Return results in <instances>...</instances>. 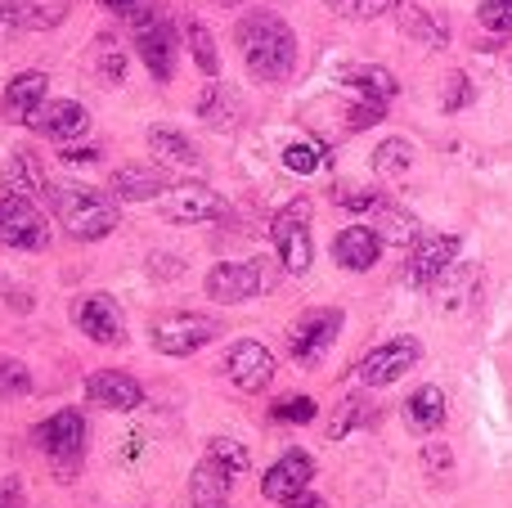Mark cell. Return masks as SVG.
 Instances as JSON below:
<instances>
[{"instance_id": "cell-1", "label": "cell", "mask_w": 512, "mask_h": 508, "mask_svg": "<svg viewBox=\"0 0 512 508\" xmlns=\"http://www.w3.org/2000/svg\"><path fill=\"white\" fill-rule=\"evenodd\" d=\"M234 41H239L248 72L265 86L288 81L297 68V32L279 14H243L234 27Z\"/></svg>"}, {"instance_id": "cell-2", "label": "cell", "mask_w": 512, "mask_h": 508, "mask_svg": "<svg viewBox=\"0 0 512 508\" xmlns=\"http://www.w3.org/2000/svg\"><path fill=\"white\" fill-rule=\"evenodd\" d=\"M50 207L77 243H99L117 230V203L90 185H72V180L50 185Z\"/></svg>"}, {"instance_id": "cell-3", "label": "cell", "mask_w": 512, "mask_h": 508, "mask_svg": "<svg viewBox=\"0 0 512 508\" xmlns=\"http://www.w3.org/2000/svg\"><path fill=\"white\" fill-rule=\"evenodd\" d=\"M216 333H221V324L212 320V315H198V311H171V315H158V320L149 324V342L158 356H194V351H203L207 342H216Z\"/></svg>"}, {"instance_id": "cell-4", "label": "cell", "mask_w": 512, "mask_h": 508, "mask_svg": "<svg viewBox=\"0 0 512 508\" xmlns=\"http://www.w3.org/2000/svg\"><path fill=\"white\" fill-rule=\"evenodd\" d=\"M32 441H36V450L59 468V477H72L81 464V450H86V419H81L77 410H59L36 423Z\"/></svg>"}, {"instance_id": "cell-5", "label": "cell", "mask_w": 512, "mask_h": 508, "mask_svg": "<svg viewBox=\"0 0 512 508\" xmlns=\"http://www.w3.org/2000/svg\"><path fill=\"white\" fill-rule=\"evenodd\" d=\"M131 27H135V50H140L149 77L153 81L176 77V27H171V18H162L153 5H140L131 14Z\"/></svg>"}, {"instance_id": "cell-6", "label": "cell", "mask_w": 512, "mask_h": 508, "mask_svg": "<svg viewBox=\"0 0 512 508\" xmlns=\"http://www.w3.org/2000/svg\"><path fill=\"white\" fill-rule=\"evenodd\" d=\"M270 239H274V252H279V266L288 275H306L315 266V239H310V203L297 198L288 203L270 225Z\"/></svg>"}, {"instance_id": "cell-7", "label": "cell", "mask_w": 512, "mask_h": 508, "mask_svg": "<svg viewBox=\"0 0 512 508\" xmlns=\"http://www.w3.org/2000/svg\"><path fill=\"white\" fill-rule=\"evenodd\" d=\"M337 333H342V311H337V306H315V311H306L288 333L292 360H297L301 369H315L319 360L328 356V347L337 342Z\"/></svg>"}, {"instance_id": "cell-8", "label": "cell", "mask_w": 512, "mask_h": 508, "mask_svg": "<svg viewBox=\"0 0 512 508\" xmlns=\"http://www.w3.org/2000/svg\"><path fill=\"white\" fill-rule=\"evenodd\" d=\"M0 243L14 252H41L50 243V225L32 198L0 194Z\"/></svg>"}, {"instance_id": "cell-9", "label": "cell", "mask_w": 512, "mask_h": 508, "mask_svg": "<svg viewBox=\"0 0 512 508\" xmlns=\"http://www.w3.org/2000/svg\"><path fill=\"white\" fill-rule=\"evenodd\" d=\"M418 360H423V342L418 338H391V342H382V347H373L369 356L355 365V378H360L364 387H391V383H400Z\"/></svg>"}, {"instance_id": "cell-10", "label": "cell", "mask_w": 512, "mask_h": 508, "mask_svg": "<svg viewBox=\"0 0 512 508\" xmlns=\"http://www.w3.org/2000/svg\"><path fill=\"white\" fill-rule=\"evenodd\" d=\"M265 261H221L207 270V297L221 306H239L265 293Z\"/></svg>"}, {"instance_id": "cell-11", "label": "cell", "mask_w": 512, "mask_h": 508, "mask_svg": "<svg viewBox=\"0 0 512 508\" xmlns=\"http://www.w3.org/2000/svg\"><path fill=\"white\" fill-rule=\"evenodd\" d=\"M72 324H77V329L86 333L90 342H99V347H117V342H126L122 306H117L108 293H90V297H81V302L72 306Z\"/></svg>"}, {"instance_id": "cell-12", "label": "cell", "mask_w": 512, "mask_h": 508, "mask_svg": "<svg viewBox=\"0 0 512 508\" xmlns=\"http://www.w3.org/2000/svg\"><path fill=\"white\" fill-rule=\"evenodd\" d=\"M310 482H315V459H310L306 450H288V455L274 459V468L261 477V495L274 504H292L310 491Z\"/></svg>"}, {"instance_id": "cell-13", "label": "cell", "mask_w": 512, "mask_h": 508, "mask_svg": "<svg viewBox=\"0 0 512 508\" xmlns=\"http://www.w3.org/2000/svg\"><path fill=\"white\" fill-rule=\"evenodd\" d=\"M225 378H230L239 392H265V387L274 383L270 347H261V342H252V338L234 342V347L225 351Z\"/></svg>"}, {"instance_id": "cell-14", "label": "cell", "mask_w": 512, "mask_h": 508, "mask_svg": "<svg viewBox=\"0 0 512 508\" xmlns=\"http://www.w3.org/2000/svg\"><path fill=\"white\" fill-rule=\"evenodd\" d=\"M221 212H225L221 194L198 185V180H185V185H176L162 198V221L171 225H203V221H216Z\"/></svg>"}, {"instance_id": "cell-15", "label": "cell", "mask_w": 512, "mask_h": 508, "mask_svg": "<svg viewBox=\"0 0 512 508\" xmlns=\"http://www.w3.org/2000/svg\"><path fill=\"white\" fill-rule=\"evenodd\" d=\"M459 248L463 243L454 239V234H423V239L414 243V252H409V284L414 288L441 284V275L454 266Z\"/></svg>"}, {"instance_id": "cell-16", "label": "cell", "mask_w": 512, "mask_h": 508, "mask_svg": "<svg viewBox=\"0 0 512 508\" xmlns=\"http://www.w3.org/2000/svg\"><path fill=\"white\" fill-rule=\"evenodd\" d=\"M32 126L36 135H45V140H59L63 149H68L72 140H81V135L90 131V113L77 104V99H45L41 108L32 113Z\"/></svg>"}, {"instance_id": "cell-17", "label": "cell", "mask_w": 512, "mask_h": 508, "mask_svg": "<svg viewBox=\"0 0 512 508\" xmlns=\"http://www.w3.org/2000/svg\"><path fill=\"white\" fill-rule=\"evenodd\" d=\"M86 396L95 405H104V410H117V414H131L144 405V387L135 383L131 374H122V369H99V374H90Z\"/></svg>"}, {"instance_id": "cell-18", "label": "cell", "mask_w": 512, "mask_h": 508, "mask_svg": "<svg viewBox=\"0 0 512 508\" xmlns=\"http://www.w3.org/2000/svg\"><path fill=\"white\" fill-rule=\"evenodd\" d=\"M378 257H382V234L378 230H369V225H346L342 234L333 239V261L342 270H373L378 266Z\"/></svg>"}, {"instance_id": "cell-19", "label": "cell", "mask_w": 512, "mask_h": 508, "mask_svg": "<svg viewBox=\"0 0 512 508\" xmlns=\"http://www.w3.org/2000/svg\"><path fill=\"white\" fill-rule=\"evenodd\" d=\"M171 176L162 167H122L113 171V185H108V194H117L122 203H149V198H167L171 194Z\"/></svg>"}, {"instance_id": "cell-20", "label": "cell", "mask_w": 512, "mask_h": 508, "mask_svg": "<svg viewBox=\"0 0 512 508\" xmlns=\"http://www.w3.org/2000/svg\"><path fill=\"white\" fill-rule=\"evenodd\" d=\"M45 72H18V77H9L5 86V99H0V113L9 117V122H32V113L45 104Z\"/></svg>"}, {"instance_id": "cell-21", "label": "cell", "mask_w": 512, "mask_h": 508, "mask_svg": "<svg viewBox=\"0 0 512 508\" xmlns=\"http://www.w3.org/2000/svg\"><path fill=\"white\" fill-rule=\"evenodd\" d=\"M230 482L234 477L225 473L212 455H203L194 468V477H189V504L194 508H230Z\"/></svg>"}, {"instance_id": "cell-22", "label": "cell", "mask_w": 512, "mask_h": 508, "mask_svg": "<svg viewBox=\"0 0 512 508\" xmlns=\"http://www.w3.org/2000/svg\"><path fill=\"white\" fill-rule=\"evenodd\" d=\"M0 18L27 32H45L68 18V0H0Z\"/></svg>"}, {"instance_id": "cell-23", "label": "cell", "mask_w": 512, "mask_h": 508, "mask_svg": "<svg viewBox=\"0 0 512 508\" xmlns=\"http://www.w3.org/2000/svg\"><path fill=\"white\" fill-rule=\"evenodd\" d=\"M5 189L18 198H32V194H50V180L41 171V158L32 149H14L5 162Z\"/></svg>"}, {"instance_id": "cell-24", "label": "cell", "mask_w": 512, "mask_h": 508, "mask_svg": "<svg viewBox=\"0 0 512 508\" xmlns=\"http://www.w3.org/2000/svg\"><path fill=\"white\" fill-rule=\"evenodd\" d=\"M342 81L364 99V104H391V99L400 95V81L391 77L387 68H378V63H364V68L342 72Z\"/></svg>"}, {"instance_id": "cell-25", "label": "cell", "mask_w": 512, "mask_h": 508, "mask_svg": "<svg viewBox=\"0 0 512 508\" xmlns=\"http://www.w3.org/2000/svg\"><path fill=\"white\" fill-rule=\"evenodd\" d=\"M405 423L414 432H436L445 423V392L436 383H423L414 396L405 401Z\"/></svg>"}, {"instance_id": "cell-26", "label": "cell", "mask_w": 512, "mask_h": 508, "mask_svg": "<svg viewBox=\"0 0 512 508\" xmlns=\"http://www.w3.org/2000/svg\"><path fill=\"white\" fill-rule=\"evenodd\" d=\"M400 32H405L409 41H423L427 50H445V41H450L445 18L432 14V9H423V5H405V14H400Z\"/></svg>"}, {"instance_id": "cell-27", "label": "cell", "mask_w": 512, "mask_h": 508, "mask_svg": "<svg viewBox=\"0 0 512 508\" xmlns=\"http://www.w3.org/2000/svg\"><path fill=\"white\" fill-rule=\"evenodd\" d=\"M149 149H153V158L176 162V167H198V162H203L198 144L189 140L185 131H171V126H153V131H149Z\"/></svg>"}, {"instance_id": "cell-28", "label": "cell", "mask_w": 512, "mask_h": 508, "mask_svg": "<svg viewBox=\"0 0 512 508\" xmlns=\"http://www.w3.org/2000/svg\"><path fill=\"white\" fill-rule=\"evenodd\" d=\"M198 117L212 122L216 131H234L239 126V104H234V95L225 86H207L203 99H198Z\"/></svg>"}, {"instance_id": "cell-29", "label": "cell", "mask_w": 512, "mask_h": 508, "mask_svg": "<svg viewBox=\"0 0 512 508\" xmlns=\"http://www.w3.org/2000/svg\"><path fill=\"white\" fill-rule=\"evenodd\" d=\"M414 167V144L405 140V135H391V140H382L378 149H373V171L387 180L405 176V171Z\"/></svg>"}, {"instance_id": "cell-30", "label": "cell", "mask_w": 512, "mask_h": 508, "mask_svg": "<svg viewBox=\"0 0 512 508\" xmlns=\"http://www.w3.org/2000/svg\"><path fill=\"white\" fill-rule=\"evenodd\" d=\"M382 212V243H396V248H405V243H418L423 239V230H418V221L405 212V207H396V203H382L378 207Z\"/></svg>"}, {"instance_id": "cell-31", "label": "cell", "mask_w": 512, "mask_h": 508, "mask_svg": "<svg viewBox=\"0 0 512 508\" xmlns=\"http://www.w3.org/2000/svg\"><path fill=\"white\" fill-rule=\"evenodd\" d=\"M95 68H99V77H104L108 86H122V77H126V50H122V41H117L113 32H104L95 41Z\"/></svg>"}, {"instance_id": "cell-32", "label": "cell", "mask_w": 512, "mask_h": 508, "mask_svg": "<svg viewBox=\"0 0 512 508\" xmlns=\"http://www.w3.org/2000/svg\"><path fill=\"white\" fill-rule=\"evenodd\" d=\"M32 396V369L14 356H0V401H18Z\"/></svg>"}, {"instance_id": "cell-33", "label": "cell", "mask_w": 512, "mask_h": 508, "mask_svg": "<svg viewBox=\"0 0 512 508\" xmlns=\"http://www.w3.org/2000/svg\"><path fill=\"white\" fill-rule=\"evenodd\" d=\"M283 167L292 171V176H315L319 167H324V144L315 140H297L283 149Z\"/></svg>"}, {"instance_id": "cell-34", "label": "cell", "mask_w": 512, "mask_h": 508, "mask_svg": "<svg viewBox=\"0 0 512 508\" xmlns=\"http://www.w3.org/2000/svg\"><path fill=\"white\" fill-rule=\"evenodd\" d=\"M207 455H212L230 477H248V468H252V455L243 450V441H234V437H216L212 446H207Z\"/></svg>"}, {"instance_id": "cell-35", "label": "cell", "mask_w": 512, "mask_h": 508, "mask_svg": "<svg viewBox=\"0 0 512 508\" xmlns=\"http://www.w3.org/2000/svg\"><path fill=\"white\" fill-rule=\"evenodd\" d=\"M185 36H189V50H194V63L207 72V77H216V72H221V54H216L212 32H207L203 23H189Z\"/></svg>"}, {"instance_id": "cell-36", "label": "cell", "mask_w": 512, "mask_h": 508, "mask_svg": "<svg viewBox=\"0 0 512 508\" xmlns=\"http://www.w3.org/2000/svg\"><path fill=\"white\" fill-rule=\"evenodd\" d=\"M364 419H369V405H364L360 396H351V401H342V405H337V414H333V419H328V437H333V441H342L346 432H355Z\"/></svg>"}, {"instance_id": "cell-37", "label": "cell", "mask_w": 512, "mask_h": 508, "mask_svg": "<svg viewBox=\"0 0 512 508\" xmlns=\"http://www.w3.org/2000/svg\"><path fill=\"white\" fill-rule=\"evenodd\" d=\"M328 5H333V14H342V18H378V14L400 9L405 0H328Z\"/></svg>"}, {"instance_id": "cell-38", "label": "cell", "mask_w": 512, "mask_h": 508, "mask_svg": "<svg viewBox=\"0 0 512 508\" xmlns=\"http://www.w3.org/2000/svg\"><path fill=\"white\" fill-rule=\"evenodd\" d=\"M472 104V81L463 77V72H450L445 77V95H441V108L445 113H459V108Z\"/></svg>"}, {"instance_id": "cell-39", "label": "cell", "mask_w": 512, "mask_h": 508, "mask_svg": "<svg viewBox=\"0 0 512 508\" xmlns=\"http://www.w3.org/2000/svg\"><path fill=\"white\" fill-rule=\"evenodd\" d=\"M477 18L490 32H512V0H481Z\"/></svg>"}, {"instance_id": "cell-40", "label": "cell", "mask_w": 512, "mask_h": 508, "mask_svg": "<svg viewBox=\"0 0 512 508\" xmlns=\"http://www.w3.org/2000/svg\"><path fill=\"white\" fill-rule=\"evenodd\" d=\"M274 419L279 423H315V401H310V396H288V401L274 405Z\"/></svg>"}, {"instance_id": "cell-41", "label": "cell", "mask_w": 512, "mask_h": 508, "mask_svg": "<svg viewBox=\"0 0 512 508\" xmlns=\"http://www.w3.org/2000/svg\"><path fill=\"white\" fill-rule=\"evenodd\" d=\"M382 117H387V104H355L351 113H346V131H369V126H378Z\"/></svg>"}, {"instance_id": "cell-42", "label": "cell", "mask_w": 512, "mask_h": 508, "mask_svg": "<svg viewBox=\"0 0 512 508\" xmlns=\"http://www.w3.org/2000/svg\"><path fill=\"white\" fill-rule=\"evenodd\" d=\"M423 464H427V473H432V477H445L454 468L450 446H423Z\"/></svg>"}, {"instance_id": "cell-43", "label": "cell", "mask_w": 512, "mask_h": 508, "mask_svg": "<svg viewBox=\"0 0 512 508\" xmlns=\"http://www.w3.org/2000/svg\"><path fill=\"white\" fill-rule=\"evenodd\" d=\"M337 203L351 207V212H369V207H382V198L373 194V189H355V194H346V189H337Z\"/></svg>"}, {"instance_id": "cell-44", "label": "cell", "mask_w": 512, "mask_h": 508, "mask_svg": "<svg viewBox=\"0 0 512 508\" xmlns=\"http://www.w3.org/2000/svg\"><path fill=\"white\" fill-rule=\"evenodd\" d=\"M18 504H23V482L5 477V482H0V508H18Z\"/></svg>"}, {"instance_id": "cell-45", "label": "cell", "mask_w": 512, "mask_h": 508, "mask_svg": "<svg viewBox=\"0 0 512 508\" xmlns=\"http://www.w3.org/2000/svg\"><path fill=\"white\" fill-rule=\"evenodd\" d=\"M104 9H113V14H135V9L144 5V0H99Z\"/></svg>"}, {"instance_id": "cell-46", "label": "cell", "mask_w": 512, "mask_h": 508, "mask_svg": "<svg viewBox=\"0 0 512 508\" xmlns=\"http://www.w3.org/2000/svg\"><path fill=\"white\" fill-rule=\"evenodd\" d=\"M63 158H68V162H95L99 153L95 149H63Z\"/></svg>"}, {"instance_id": "cell-47", "label": "cell", "mask_w": 512, "mask_h": 508, "mask_svg": "<svg viewBox=\"0 0 512 508\" xmlns=\"http://www.w3.org/2000/svg\"><path fill=\"white\" fill-rule=\"evenodd\" d=\"M288 508H328V500H319V495H310V491H306L301 500H292Z\"/></svg>"}]
</instances>
